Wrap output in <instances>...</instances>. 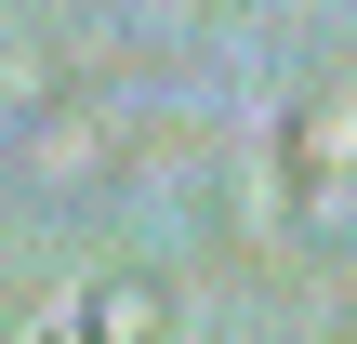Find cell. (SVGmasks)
I'll return each instance as SVG.
<instances>
[{"label":"cell","mask_w":357,"mask_h":344,"mask_svg":"<svg viewBox=\"0 0 357 344\" xmlns=\"http://www.w3.org/2000/svg\"><path fill=\"white\" fill-rule=\"evenodd\" d=\"M119 146H132V133H119L93 93H53V106H26V172H40L53 199H106V186H119Z\"/></svg>","instance_id":"1"},{"label":"cell","mask_w":357,"mask_h":344,"mask_svg":"<svg viewBox=\"0 0 357 344\" xmlns=\"http://www.w3.org/2000/svg\"><path fill=\"white\" fill-rule=\"evenodd\" d=\"M159 331H172V292H159V278H106L79 344H159Z\"/></svg>","instance_id":"2"}]
</instances>
